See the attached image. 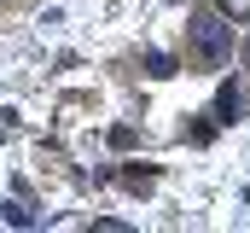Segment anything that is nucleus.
Wrapping results in <instances>:
<instances>
[{"mask_svg":"<svg viewBox=\"0 0 250 233\" xmlns=\"http://www.w3.org/2000/svg\"><path fill=\"white\" fill-rule=\"evenodd\" d=\"M187 41H192V58L198 64H221V58L233 53V23H215L209 12H198L187 23Z\"/></svg>","mask_w":250,"mask_h":233,"instance_id":"f257e3e1","label":"nucleus"}]
</instances>
